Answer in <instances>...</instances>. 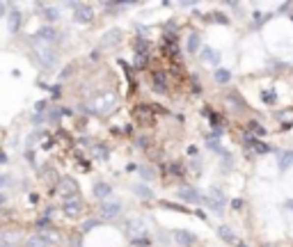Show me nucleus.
Masks as SVG:
<instances>
[{"label": "nucleus", "mask_w": 293, "mask_h": 247, "mask_svg": "<svg viewBox=\"0 0 293 247\" xmlns=\"http://www.w3.org/2000/svg\"><path fill=\"white\" fill-rule=\"evenodd\" d=\"M119 99H117V94L115 92H101L99 96H94L89 103H87V110L94 114H110L117 108Z\"/></svg>", "instance_id": "1"}, {"label": "nucleus", "mask_w": 293, "mask_h": 247, "mask_svg": "<svg viewBox=\"0 0 293 247\" xmlns=\"http://www.w3.org/2000/svg\"><path fill=\"white\" fill-rule=\"evenodd\" d=\"M0 247H16L14 243H9V241H0Z\"/></svg>", "instance_id": "27"}, {"label": "nucleus", "mask_w": 293, "mask_h": 247, "mask_svg": "<svg viewBox=\"0 0 293 247\" xmlns=\"http://www.w3.org/2000/svg\"><path fill=\"white\" fill-rule=\"evenodd\" d=\"M2 204H5V194H0V206H2Z\"/></svg>", "instance_id": "29"}, {"label": "nucleus", "mask_w": 293, "mask_h": 247, "mask_svg": "<svg viewBox=\"0 0 293 247\" xmlns=\"http://www.w3.org/2000/svg\"><path fill=\"white\" fill-rule=\"evenodd\" d=\"M83 211H85V204L80 201V197H67L62 201V213L67 215L69 220H80Z\"/></svg>", "instance_id": "4"}, {"label": "nucleus", "mask_w": 293, "mask_h": 247, "mask_svg": "<svg viewBox=\"0 0 293 247\" xmlns=\"http://www.w3.org/2000/svg\"><path fill=\"white\" fill-rule=\"evenodd\" d=\"M135 192L140 194L142 199H153V192H151V190H149V188L145 186V183H138V186H135Z\"/></svg>", "instance_id": "16"}, {"label": "nucleus", "mask_w": 293, "mask_h": 247, "mask_svg": "<svg viewBox=\"0 0 293 247\" xmlns=\"http://www.w3.org/2000/svg\"><path fill=\"white\" fill-rule=\"evenodd\" d=\"M215 81H218V82H222V85H225V82H229V81H232V74H229L227 69H218V71H215Z\"/></svg>", "instance_id": "18"}, {"label": "nucleus", "mask_w": 293, "mask_h": 247, "mask_svg": "<svg viewBox=\"0 0 293 247\" xmlns=\"http://www.w3.org/2000/svg\"><path fill=\"white\" fill-rule=\"evenodd\" d=\"M165 82H163V76H156V92H165Z\"/></svg>", "instance_id": "23"}, {"label": "nucleus", "mask_w": 293, "mask_h": 247, "mask_svg": "<svg viewBox=\"0 0 293 247\" xmlns=\"http://www.w3.org/2000/svg\"><path fill=\"white\" fill-rule=\"evenodd\" d=\"M197 48H200V37H197V34H190V37H188V51H190V53H197Z\"/></svg>", "instance_id": "21"}, {"label": "nucleus", "mask_w": 293, "mask_h": 247, "mask_svg": "<svg viewBox=\"0 0 293 247\" xmlns=\"http://www.w3.org/2000/svg\"><path fill=\"white\" fill-rule=\"evenodd\" d=\"M94 156H96V158H101V161H106V149H101V147H94Z\"/></svg>", "instance_id": "24"}, {"label": "nucleus", "mask_w": 293, "mask_h": 247, "mask_svg": "<svg viewBox=\"0 0 293 247\" xmlns=\"http://www.w3.org/2000/svg\"><path fill=\"white\" fill-rule=\"evenodd\" d=\"M96 224H99V220H92V222H85V224H83V231H89V229H94V227H96Z\"/></svg>", "instance_id": "26"}, {"label": "nucleus", "mask_w": 293, "mask_h": 247, "mask_svg": "<svg viewBox=\"0 0 293 247\" xmlns=\"http://www.w3.org/2000/svg\"><path fill=\"white\" fill-rule=\"evenodd\" d=\"M26 247H51L44 238V234H34V236H28L26 241Z\"/></svg>", "instance_id": "14"}, {"label": "nucleus", "mask_w": 293, "mask_h": 247, "mask_svg": "<svg viewBox=\"0 0 293 247\" xmlns=\"http://www.w3.org/2000/svg\"><path fill=\"white\" fill-rule=\"evenodd\" d=\"M172 236H174V243H179V245H183V247H188V245H193L195 243V236L190 234V231H181V229H176Z\"/></svg>", "instance_id": "12"}, {"label": "nucleus", "mask_w": 293, "mask_h": 247, "mask_svg": "<svg viewBox=\"0 0 293 247\" xmlns=\"http://www.w3.org/2000/svg\"><path fill=\"white\" fill-rule=\"evenodd\" d=\"M140 174H142V179H145V183H146V181H156V172H153L151 167H145V165H142V167H140Z\"/></svg>", "instance_id": "20"}, {"label": "nucleus", "mask_w": 293, "mask_h": 247, "mask_svg": "<svg viewBox=\"0 0 293 247\" xmlns=\"http://www.w3.org/2000/svg\"><path fill=\"white\" fill-rule=\"evenodd\" d=\"M291 165H293V151L282 154V158H280V167H282V169H289Z\"/></svg>", "instance_id": "17"}, {"label": "nucleus", "mask_w": 293, "mask_h": 247, "mask_svg": "<svg viewBox=\"0 0 293 247\" xmlns=\"http://www.w3.org/2000/svg\"><path fill=\"white\" fill-rule=\"evenodd\" d=\"M92 192H94V197L96 199H110V194H113V188H110V183H103V181H99L96 186L92 188Z\"/></svg>", "instance_id": "10"}, {"label": "nucleus", "mask_w": 293, "mask_h": 247, "mask_svg": "<svg viewBox=\"0 0 293 247\" xmlns=\"http://www.w3.org/2000/svg\"><path fill=\"white\" fill-rule=\"evenodd\" d=\"M264 101H275V94H266V92H264Z\"/></svg>", "instance_id": "28"}, {"label": "nucleus", "mask_w": 293, "mask_h": 247, "mask_svg": "<svg viewBox=\"0 0 293 247\" xmlns=\"http://www.w3.org/2000/svg\"><path fill=\"white\" fill-rule=\"evenodd\" d=\"M208 197H211V199H204V197H202V201H206V204H211V206L213 208H222L225 206V194L220 192L218 188H211V192H208Z\"/></svg>", "instance_id": "11"}, {"label": "nucleus", "mask_w": 293, "mask_h": 247, "mask_svg": "<svg viewBox=\"0 0 293 247\" xmlns=\"http://www.w3.org/2000/svg\"><path fill=\"white\" fill-rule=\"evenodd\" d=\"M21 26V14L19 12H12L9 14V30L12 32H16V27Z\"/></svg>", "instance_id": "19"}, {"label": "nucleus", "mask_w": 293, "mask_h": 247, "mask_svg": "<svg viewBox=\"0 0 293 247\" xmlns=\"http://www.w3.org/2000/svg\"><path fill=\"white\" fill-rule=\"evenodd\" d=\"M2 12H5V5H0V14H2Z\"/></svg>", "instance_id": "31"}, {"label": "nucleus", "mask_w": 293, "mask_h": 247, "mask_svg": "<svg viewBox=\"0 0 293 247\" xmlns=\"http://www.w3.org/2000/svg\"><path fill=\"white\" fill-rule=\"evenodd\" d=\"M179 197L183 201H188V204H200V201H202V194L197 192L195 188H190V186L179 188Z\"/></svg>", "instance_id": "9"}, {"label": "nucleus", "mask_w": 293, "mask_h": 247, "mask_svg": "<svg viewBox=\"0 0 293 247\" xmlns=\"http://www.w3.org/2000/svg\"><path fill=\"white\" fill-rule=\"evenodd\" d=\"M218 234H220V238H222V241H227V243H232L234 241V231L229 227H220L218 229Z\"/></svg>", "instance_id": "22"}, {"label": "nucleus", "mask_w": 293, "mask_h": 247, "mask_svg": "<svg viewBox=\"0 0 293 247\" xmlns=\"http://www.w3.org/2000/svg\"><path fill=\"white\" fill-rule=\"evenodd\" d=\"M32 51H34V60L39 62L41 67H53L58 55H55V46H48V44H39V41L32 39Z\"/></svg>", "instance_id": "2"}, {"label": "nucleus", "mask_w": 293, "mask_h": 247, "mask_svg": "<svg viewBox=\"0 0 293 247\" xmlns=\"http://www.w3.org/2000/svg\"><path fill=\"white\" fill-rule=\"evenodd\" d=\"M76 190H78V186H76L73 179H62L60 186H58V194H62L64 199L67 197H76Z\"/></svg>", "instance_id": "8"}, {"label": "nucleus", "mask_w": 293, "mask_h": 247, "mask_svg": "<svg viewBox=\"0 0 293 247\" xmlns=\"http://www.w3.org/2000/svg\"><path fill=\"white\" fill-rule=\"evenodd\" d=\"M119 39H121L119 30H110V32H106V37H103V46H108V44H117Z\"/></svg>", "instance_id": "15"}, {"label": "nucleus", "mask_w": 293, "mask_h": 247, "mask_svg": "<svg viewBox=\"0 0 293 247\" xmlns=\"http://www.w3.org/2000/svg\"><path fill=\"white\" fill-rule=\"evenodd\" d=\"M202 60L206 64H218L220 62V53L213 51V48H202Z\"/></svg>", "instance_id": "13"}, {"label": "nucleus", "mask_w": 293, "mask_h": 247, "mask_svg": "<svg viewBox=\"0 0 293 247\" xmlns=\"http://www.w3.org/2000/svg\"><path fill=\"white\" fill-rule=\"evenodd\" d=\"M0 186H5V179H2V176H0Z\"/></svg>", "instance_id": "30"}, {"label": "nucleus", "mask_w": 293, "mask_h": 247, "mask_svg": "<svg viewBox=\"0 0 293 247\" xmlns=\"http://www.w3.org/2000/svg\"><path fill=\"white\" fill-rule=\"evenodd\" d=\"M124 231L131 241H142L149 236V227H146V222L142 218H131V220L124 224Z\"/></svg>", "instance_id": "3"}, {"label": "nucleus", "mask_w": 293, "mask_h": 247, "mask_svg": "<svg viewBox=\"0 0 293 247\" xmlns=\"http://www.w3.org/2000/svg\"><path fill=\"white\" fill-rule=\"evenodd\" d=\"M46 19L48 21H58V9H46Z\"/></svg>", "instance_id": "25"}, {"label": "nucleus", "mask_w": 293, "mask_h": 247, "mask_svg": "<svg viewBox=\"0 0 293 247\" xmlns=\"http://www.w3.org/2000/svg\"><path fill=\"white\" fill-rule=\"evenodd\" d=\"M119 213H121V201L119 199H106L101 204V218L113 220V218H119Z\"/></svg>", "instance_id": "5"}, {"label": "nucleus", "mask_w": 293, "mask_h": 247, "mask_svg": "<svg viewBox=\"0 0 293 247\" xmlns=\"http://www.w3.org/2000/svg\"><path fill=\"white\" fill-rule=\"evenodd\" d=\"M69 7L73 9V19L78 21V23H92V19H94L92 7L80 5V2H73V5H69Z\"/></svg>", "instance_id": "6"}, {"label": "nucleus", "mask_w": 293, "mask_h": 247, "mask_svg": "<svg viewBox=\"0 0 293 247\" xmlns=\"http://www.w3.org/2000/svg\"><path fill=\"white\" fill-rule=\"evenodd\" d=\"M34 41H39V44H48V46H55V41H58V32H55V27H39L32 37Z\"/></svg>", "instance_id": "7"}]
</instances>
